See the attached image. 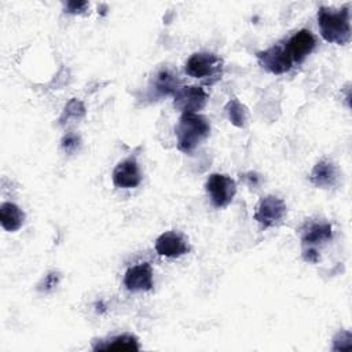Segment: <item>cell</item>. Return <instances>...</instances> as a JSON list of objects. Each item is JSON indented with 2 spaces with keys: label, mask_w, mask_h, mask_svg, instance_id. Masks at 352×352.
Listing matches in <instances>:
<instances>
[{
  "label": "cell",
  "mask_w": 352,
  "mask_h": 352,
  "mask_svg": "<svg viewBox=\"0 0 352 352\" xmlns=\"http://www.w3.org/2000/svg\"><path fill=\"white\" fill-rule=\"evenodd\" d=\"M318 25L322 37L327 43L344 45L351 40V12L345 6L340 10L320 7L318 10Z\"/></svg>",
  "instance_id": "obj_1"
},
{
  "label": "cell",
  "mask_w": 352,
  "mask_h": 352,
  "mask_svg": "<svg viewBox=\"0 0 352 352\" xmlns=\"http://www.w3.org/2000/svg\"><path fill=\"white\" fill-rule=\"evenodd\" d=\"M177 148L182 153H192L210 135V122L198 113H184L175 128Z\"/></svg>",
  "instance_id": "obj_2"
},
{
  "label": "cell",
  "mask_w": 352,
  "mask_h": 352,
  "mask_svg": "<svg viewBox=\"0 0 352 352\" xmlns=\"http://www.w3.org/2000/svg\"><path fill=\"white\" fill-rule=\"evenodd\" d=\"M184 72L190 77L208 78L214 82L221 78L223 59L212 52H195L187 59Z\"/></svg>",
  "instance_id": "obj_3"
},
{
  "label": "cell",
  "mask_w": 352,
  "mask_h": 352,
  "mask_svg": "<svg viewBox=\"0 0 352 352\" xmlns=\"http://www.w3.org/2000/svg\"><path fill=\"white\" fill-rule=\"evenodd\" d=\"M205 190L213 206L226 208L236 194V183L228 175L212 173L205 183Z\"/></svg>",
  "instance_id": "obj_4"
},
{
  "label": "cell",
  "mask_w": 352,
  "mask_h": 352,
  "mask_svg": "<svg viewBox=\"0 0 352 352\" xmlns=\"http://www.w3.org/2000/svg\"><path fill=\"white\" fill-rule=\"evenodd\" d=\"M286 213L287 206L282 198L267 195L258 201L253 217L263 228H270L278 226L285 219Z\"/></svg>",
  "instance_id": "obj_5"
},
{
  "label": "cell",
  "mask_w": 352,
  "mask_h": 352,
  "mask_svg": "<svg viewBox=\"0 0 352 352\" xmlns=\"http://www.w3.org/2000/svg\"><path fill=\"white\" fill-rule=\"evenodd\" d=\"M208 94L202 87L180 85L173 94V107L184 113H198L208 103Z\"/></svg>",
  "instance_id": "obj_6"
},
{
  "label": "cell",
  "mask_w": 352,
  "mask_h": 352,
  "mask_svg": "<svg viewBox=\"0 0 352 352\" xmlns=\"http://www.w3.org/2000/svg\"><path fill=\"white\" fill-rule=\"evenodd\" d=\"M256 56L258 65L272 74H283L293 66L285 45H272L264 51H258Z\"/></svg>",
  "instance_id": "obj_7"
},
{
  "label": "cell",
  "mask_w": 352,
  "mask_h": 352,
  "mask_svg": "<svg viewBox=\"0 0 352 352\" xmlns=\"http://www.w3.org/2000/svg\"><path fill=\"white\" fill-rule=\"evenodd\" d=\"M190 246L183 234L177 231H165L155 239V252L168 258H176L188 253Z\"/></svg>",
  "instance_id": "obj_8"
},
{
  "label": "cell",
  "mask_w": 352,
  "mask_h": 352,
  "mask_svg": "<svg viewBox=\"0 0 352 352\" xmlns=\"http://www.w3.org/2000/svg\"><path fill=\"white\" fill-rule=\"evenodd\" d=\"M315 47H316L315 36L309 30L301 29L289 38V41L285 45V50L293 63L294 62L301 63L315 50Z\"/></svg>",
  "instance_id": "obj_9"
},
{
  "label": "cell",
  "mask_w": 352,
  "mask_h": 352,
  "mask_svg": "<svg viewBox=\"0 0 352 352\" xmlns=\"http://www.w3.org/2000/svg\"><path fill=\"white\" fill-rule=\"evenodd\" d=\"M124 286L129 292H148L153 289V268L148 263H139L126 270Z\"/></svg>",
  "instance_id": "obj_10"
},
{
  "label": "cell",
  "mask_w": 352,
  "mask_h": 352,
  "mask_svg": "<svg viewBox=\"0 0 352 352\" xmlns=\"http://www.w3.org/2000/svg\"><path fill=\"white\" fill-rule=\"evenodd\" d=\"M142 182V173L133 158H126L117 164L113 170V183L118 188H135Z\"/></svg>",
  "instance_id": "obj_11"
},
{
  "label": "cell",
  "mask_w": 352,
  "mask_h": 352,
  "mask_svg": "<svg viewBox=\"0 0 352 352\" xmlns=\"http://www.w3.org/2000/svg\"><path fill=\"white\" fill-rule=\"evenodd\" d=\"M333 236V228L329 223H309L301 232L302 248H314L323 245Z\"/></svg>",
  "instance_id": "obj_12"
},
{
  "label": "cell",
  "mask_w": 352,
  "mask_h": 352,
  "mask_svg": "<svg viewBox=\"0 0 352 352\" xmlns=\"http://www.w3.org/2000/svg\"><path fill=\"white\" fill-rule=\"evenodd\" d=\"M311 183L318 188H330L338 180V172L333 162L322 160L316 162L309 175Z\"/></svg>",
  "instance_id": "obj_13"
},
{
  "label": "cell",
  "mask_w": 352,
  "mask_h": 352,
  "mask_svg": "<svg viewBox=\"0 0 352 352\" xmlns=\"http://www.w3.org/2000/svg\"><path fill=\"white\" fill-rule=\"evenodd\" d=\"M180 87V81L177 76H175L172 72L164 69L158 72L154 78L150 82V92L153 96H166L173 95L175 91Z\"/></svg>",
  "instance_id": "obj_14"
},
{
  "label": "cell",
  "mask_w": 352,
  "mask_h": 352,
  "mask_svg": "<svg viewBox=\"0 0 352 352\" xmlns=\"http://www.w3.org/2000/svg\"><path fill=\"white\" fill-rule=\"evenodd\" d=\"M25 223V213L23 210L12 204V202H3L0 205V224L8 232L18 231Z\"/></svg>",
  "instance_id": "obj_15"
},
{
  "label": "cell",
  "mask_w": 352,
  "mask_h": 352,
  "mask_svg": "<svg viewBox=\"0 0 352 352\" xmlns=\"http://www.w3.org/2000/svg\"><path fill=\"white\" fill-rule=\"evenodd\" d=\"M140 345L135 336L120 334L109 340H100L94 345V351H139Z\"/></svg>",
  "instance_id": "obj_16"
},
{
  "label": "cell",
  "mask_w": 352,
  "mask_h": 352,
  "mask_svg": "<svg viewBox=\"0 0 352 352\" xmlns=\"http://www.w3.org/2000/svg\"><path fill=\"white\" fill-rule=\"evenodd\" d=\"M226 111L228 116V120L232 125L236 128H245L248 124V109L239 102V99L232 98L226 104Z\"/></svg>",
  "instance_id": "obj_17"
},
{
  "label": "cell",
  "mask_w": 352,
  "mask_h": 352,
  "mask_svg": "<svg viewBox=\"0 0 352 352\" xmlns=\"http://www.w3.org/2000/svg\"><path fill=\"white\" fill-rule=\"evenodd\" d=\"M84 116H85V106H84V103L81 100L73 98L65 106V110H63L62 116L59 117V124H65L70 118H81Z\"/></svg>",
  "instance_id": "obj_18"
},
{
  "label": "cell",
  "mask_w": 352,
  "mask_h": 352,
  "mask_svg": "<svg viewBox=\"0 0 352 352\" xmlns=\"http://www.w3.org/2000/svg\"><path fill=\"white\" fill-rule=\"evenodd\" d=\"M352 348V334L348 330L340 331L333 340V351H349Z\"/></svg>",
  "instance_id": "obj_19"
},
{
  "label": "cell",
  "mask_w": 352,
  "mask_h": 352,
  "mask_svg": "<svg viewBox=\"0 0 352 352\" xmlns=\"http://www.w3.org/2000/svg\"><path fill=\"white\" fill-rule=\"evenodd\" d=\"M59 274L58 272H55V271H52V272H50V274H47L45 276H44V279L41 280V283L38 285V290L40 292H51L54 287H56V285L59 283Z\"/></svg>",
  "instance_id": "obj_20"
},
{
  "label": "cell",
  "mask_w": 352,
  "mask_h": 352,
  "mask_svg": "<svg viewBox=\"0 0 352 352\" xmlns=\"http://www.w3.org/2000/svg\"><path fill=\"white\" fill-rule=\"evenodd\" d=\"M80 144V138L76 133H67L66 136H63L60 146L66 153H73Z\"/></svg>",
  "instance_id": "obj_21"
},
{
  "label": "cell",
  "mask_w": 352,
  "mask_h": 352,
  "mask_svg": "<svg viewBox=\"0 0 352 352\" xmlns=\"http://www.w3.org/2000/svg\"><path fill=\"white\" fill-rule=\"evenodd\" d=\"M88 7L87 1H67L65 4V8L69 14H81Z\"/></svg>",
  "instance_id": "obj_22"
},
{
  "label": "cell",
  "mask_w": 352,
  "mask_h": 352,
  "mask_svg": "<svg viewBox=\"0 0 352 352\" xmlns=\"http://www.w3.org/2000/svg\"><path fill=\"white\" fill-rule=\"evenodd\" d=\"M302 257L308 263H318L319 260V253L314 248H304L302 249Z\"/></svg>",
  "instance_id": "obj_23"
}]
</instances>
